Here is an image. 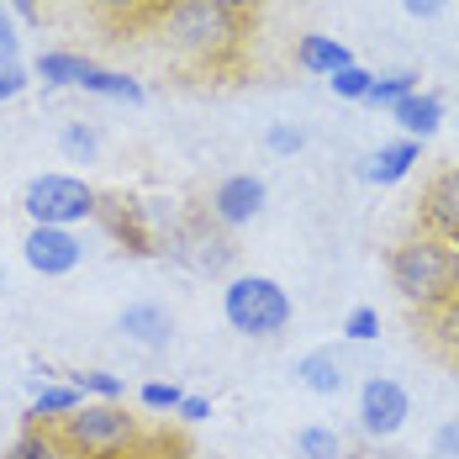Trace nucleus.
Returning <instances> with one entry per match:
<instances>
[{
    "label": "nucleus",
    "instance_id": "obj_1",
    "mask_svg": "<svg viewBox=\"0 0 459 459\" xmlns=\"http://www.w3.org/2000/svg\"><path fill=\"white\" fill-rule=\"evenodd\" d=\"M159 22H164L169 48L185 53L190 64H201V69H228V64H238L243 38H248V22L222 11V5H212V0H169L159 11Z\"/></svg>",
    "mask_w": 459,
    "mask_h": 459
},
{
    "label": "nucleus",
    "instance_id": "obj_2",
    "mask_svg": "<svg viewBox=\"0 0 459 459\" xmlns=\"http://www.w3.org/2000/svg\"><path fill=\"white\" fill-rule=\"evenodd\" d=\"M391 285L422 317L438 312V307H449L459 296V248L444 243V238H433V232L402 238L391 248Z\"/></svg>",
    "mask_w": 459,
    "mask_h": 459
},
{
    "label": "nucleus",
    "instance_id": "obj_3",
    "mask_svg": "<svg viewBox=\"0 0 459 459\" xmlns=\"http://www.w3.org/2000/svg\"><path fill=\"white\" fill-rule=\"evenodd\" d=\"M58 444L69 459H127L143 444V422L122 402H85L58 428Z\"/></svg>",
    "mask_w": 459,
    "mask_h": 459
},
{
    "label": "nucleus",
    "instance_id": "obj_4",
    "mask_svg": "<svg viewBox=\"0 0 459 459\" xmlns=\"http://www.w3.org/2000/svg\"><path fill=\"white\" fill-rule=\"evenodd\" d=\"M222 317L243 338H280L290 327V296L270 275H238L222 290Z\"/></svg>",
    "mask_w": 459,
    "mask_h": 459
},
{
    "label": "nucleus",
    "instance_id": "obj_5",
    "mask_svg": "<svg viewBox=\"0 0 459 459\" xmlns=\"http://www.w3.org/2000/svg\"><path fill=\"white\" fill-rule=\"evenodd\" d=\"M22 212L38 228H80L100 217V190L80 175H38L22 190Z\"/></svg>",
    "mask_w": 459,
    "mask_h": 459
},
{
    "label": "nucleus",
    "instance_id": "obj_6",
    "mask_svg": "<svg viewBox=\"0 0 459 459\" xmlns=\"http://www.w3.org/2000/svg\"><path fill=\"white\" fill-rule=\"evenodd\" d=\"M412 417V396L391 375H369L359 385V433L365 438H396Z\"/></svg>",
    "mask_w": 459,
    "mask_h": 459
},
{
    "label": "nucleus",
    "instance_id": "obj_7",
    "mask_svg": "<svg viewBox=\"0 0 459 459\" xmlns=\"http://www.w3.org/2000/svg\"><path fill=\"white\" fill-rule=\"evenodd\" d=\"M22 259L38 270L43 280H58V275H74L80 259H85V243L74 238V228H27L22 238Z\"/></svg>",
    "mask_w": 459,
    "mask_h": 459
},
{
    "label": "nucleus",
    "instance_id": "obj_8",
    "mask_svg": "<svg viewBox=\"0 0 459 459\" xmlns=\"http://www.w3.org/2000/svg\"><path fill=\"white\" fill-rule=\"evenodd\" d=\"M264 201H270V190H264L259 175H228V180L212 190L206 212H212L217 228H248V222L264 212Z\"/></svg>",
    "mask_w": 459,
    "mask_h": 459
},
{
    "label": "nucleus",
    "instance_id": "obj_9",
    "mask_svg": "<svg viewBox=\"0 0 459 459\" xmlns=\"http://www.w3.org/2000/svg\"><path fill=\"white\" fill-rule=\"evenodd\" d=\"M417 206H422V232H433V238H444V243L459 248V164L444 169V175H433Z\"/></svg>",
    "mask_w": 459,
    "mask_h": 459
},
{
    "label": "nucleus",
    "instance_id": "obj_10",
    "mask_svg": "<svg viewBox=\"0 0 459 459\" xmlns=\"http://www.w3.org/2000/svg\"><path fill=\"white\" fill-rule=\"evenodd\" d=\"M117 327L143 343V349H164L169 338H175V317H169V307H159V301H133V307H122V317Z\"/></svg>",
    "mask_w": 459,
    "mask_h": 459
},
{
    "label": "nucleus",
    "instance_id": "obj_11",
    "mask_svg": "<svg viewBox=\"0 0 459 459\" xmlns=\"http://www.w3.org/2000/svg\"><path fill=\"white\" fill-rule=\"evenodd\" d=\"M296 385L312 391V396H338V391L349 385L343 354H338V349H312V354H301V359H296Z\"/></svg>",
    "mask_w": 459,
    "mask_h": 459
},
{
    "label": "nucleus",
    "instance_id": "obj_12",
    "mask_svg": "<svg viewBox=\"0 0 459 459\" xmlns=\"http://www.w3.org/2000/svg\"><path fill=\"white\" fill-rule=\"evenodd\" d=\"M391 122L402 127V138H433L438 127H444V100L433 91H412L402 106H391Z\"/></svg>",
    "mask_w": 459,
    "mask_h": 459
},
{
    "label": "nucleus",
    "instance_id": "obj_13",
    "mask_svg": "<svg viewBox=\"0 0 459 459\" xmlns=\"http://www.w3.org/2000/svg\"><path fill=\"white\" fill-rule=\"evenodd\" d=\"M417 159H422V143H417V138H396V143H385L380 153H369L359 175H365L369 185H396V180H407V175H412Z\"/></svg>",
    "mask_w": 459,
    "mask_h": 459
},
{
    "label": "nucleus",
    "instance_id": "obj_14",
    "mask_svg": "<svg viewBox=\"0 0 459 459\" xmlns=\"http://www.w3.org/2000/svg\"><path fill=\"white\" fill-rule=\"evenodd\" d=\"M85 407V396L74 391V385H58V380H48L38 385V396H32V407H27V428H58L69 412H80Z\"/></svg>",
    "mask_w": 459,
    "mask_h": 459
},
{
    "label": "nucleus",
    "instance_id": "obj_15",
    "mask_svg": "<svg viewBox=\"0 0 459 459\" xmlns=\"http://www.w3.org/2000/svg\"><path fill=\"white\" fill-rule=\"evenodd\" d=\"M296 64L307 69V74H338L343 64H354V53L338 43V38H327V32H307V38H296Z\"/></svg>",
    "mask_w": 459,
    "mask_h": 459
},
{
    "label": "nucleus",
    "instance_id": "obj_16",
    "mask_svg": "<svg viewBox=\"0 0 459 459\" xmlns=\"http://www.w3.org/2000/svg\"><path fill=\"white\" fill-rule=\"evenodd\" d=\"M32 74H38L43 85H53V91H69V85H80V80L91 74V58H85V53H69V48H48V53H38Z\"/></svg>",
    "mask_w": 459,
    "mask_h": 459
},
{
    "label": "nucleus",
    "instance_id": "obj_17",
    "mask_svg": "<svg viewBox=\"0 0 459 459\" xmlns=\"http://www.w3.org/2000/svg\"><path fill=\"white\" fill-rule=\"evenodd\" d=\"M80 91L85 95H106V100H127V106H143V80H133V74H122V69H100V64H91V74L80 80Z\"/></svg>",
    "mask_w": 459,
    "mask_h": 459
},
{
    "label": "nucleus",
    "instance_id": "obj_18",
    "mask_svg": "<svg viewBox=\"0 0 459 459\" xmlns=\"http://www.w3.org/2000/svg\"><path fill=\"white\" fill-rule=\"evenodd\" d=\"M58 153H64L69 164H95V159H100V127L85 122V117L64 122V127H58Z\"/></svg>",
    "mask_w": 459,
    "mask_h": 459
},
{
    "label": "nucleus",
    "instance_id": "obj_19",
    "mask_svg": "<svg viewBox=\"0 0 459 459\" xmlns=\"http://www.w3.org/2000/svg\"><path fill=\"white\" fill-rule=\"evenodd\" d=\"M91 11H100L111 27H138V22H148V16H159L169 0H85Z\"/></svg>",
    "mask_w": 459,
    "mask_h": 459
},
{
    "label": "nucleus",
    "instance_id": "obj_20",
    "mask_svg": "<svg viewBox=\"0 0 459 459\" xmlns=\"http://www.w3.org/2000/svg\"><path fill=\"white\" fill-rule=\"evenodd\" d=\"M296 455L301 459H343V438L333 428H322V422H307V428H296Z\"/></svg>",
    "mask_w": 459,
    "mask_h": 459
},
{
    "label": "nucleus",
    "instance_id": "obj_21",
    "mask_svg": "<svg viewBox=\"0 0 459 459\" xmlns=\"http://www.w3.org/2000/svg\"><path fill=\"white\" fill-rule=\"evenodd\" d=\"M5 459H69V455H64V444H58L53 428H27V433L5 449Z\"/></svg>",
    "mask_w": 459,
    "mask_h": 459
},
{
    "label": "nucleus",
    "instance_id": "obj_22",
    "mask_svg": "<svg viewBox=\"0 0 459 459\" xmlns=\"http://www.w3.org/2000/svg\"><path fill=\"white\" fill-rule=\"evenodd\" d=\"M69 385H74L80 396H95V402H122V396H127V380L111 375V369H80Z\"/></svg>",
    "mask_w": 459,
    "mask_h": 459
},
{
    "label": "nucleus",
    "instance_id": "obj_23",
    "mask_svg": "<svg viewBox=\"0 0 459 459\" xmlns=\"http://www.w3.org/2000/svg\"><path fill=\"white\" fill-rule=\"evenodd\" d=\"M412 91H417V74H407V69H402V74H385V80L375 74V85H369L365 100L369 106H380V111H391V106H402Z\"/></svg>",
    "mask_w": 459,
    "mask_h": 459
},
{
    "label": "nucleus",
    "instance_id": "obj_24",
    "mask_svg": "<svg viewBox=\"0 0 459 459\" xmlns=\"http://www.w3.org/2000/svg\"><path fill=\"white\" fill-rule=\"evenodd\" d=\"M369 85H375V74H369L365 64H343L338 74H327V91L338 95V100H365Z\"/></svg>",
    "mask_w": 459,
    "mask_h": 459
},
{
    "label": "nucleus",
    "instance_id": "obj_25",
    "mask_svg": "<svg viewBox=\"0 0 459 459\" xmlns=\"http://www.w3.org/2000/svg\"><path fill=\"white\" fill-rule=\"evenodd\" d=\"M428 322H433V343L449 354L459 365V296L449 301V307H438V312H428Z\"/></svg>",
    "mask_w": 459,
    "mask_h": 459
},
{
    "label": "nucleus",
    "instance_id": "obj_26",
    "mask_svg": "<svg viewBox=\"0 0 459 459\" xmlns=\"http://www.w3.org/2000/svg\"><path fill=\"white\" fill-rule=\"evenodd\" d=\"M264 148H270L275 159H296V153L307 148V133H301V127H290V122H270V133H264Z\"/></svg>",
    "mask_w": 459,
    "mask_h": 459
},
{
    "label": "nucleus",
    "instance_id": "obj_27",
    "mask_svg": "<svg viewBox=\"0 0 459 459\" xmlns=\"http://www.w3.org/2000/svg\"><path fill=\"white\" fill-rule=\"evenodd\" d=\"M190 243H195V254H190L195 270H228V259H232L228 238H190Z\"/></svg>",
    "mask_w": 459,
    "mask_h": 459
},
{
    "label": "nucleus",
    "instance_id": "obj_28",
    "mask_svg": "<svg viewBox=\"0 0 459 459\" xmlns=\"http://www.w3.org/2000/svg\"><path fill=\"white\" fill-rule=\"evenodd\" d=\"M138 402L148 407V412H175V407L185 402V391L180 385H169V380H148V385L138 391Z\"/></svg>",
    "mask_w": 459,
    "mask_h": 459
},
{
    "label": "nucleus",
    "instance_id": "obj_29",
    "mask_svg": "<svg viewBox=\"0 0 459 459\" xmlns=\"http://www.w3.org/2000/svg\"><path fill=\"white\" fill-rule=\"evenodd\" d=\"M343 338H349V343H369V338H380V312H375V307H354V312L343 317Z\"/></svg>",
    "mask_w": 459,
    "mask_h": 459
},
{
    "label": "nucleus",
    "instance_id": "obj_30",
    "mask_svg": "<svg viewBox=\"0 0 459 459\" xmlns=\"http://www.w3.org/2000/svg\"><path fill=\"white\" fill-rule=\"evenodd\" d=\"M433 459H459V417H444L433 433Z\"/></svg>",
    "mask_w": 459,
    "mask_h": 459
},
{
    "label": "nucleus",
    "instance_id": "obj_31",
    "mask_svg": "<svg viewBox=\"0 0 459 459\" xmlns=\"http://www.w3.org/2000/svg\"><path fill=\"white\" fill-rule=\"evenodd\" d=\"M27 85H32V74L22 64H0V100H16Z\"/></svg>",
    "mask_w": 459,
    "mask_h": 459
},
{
    "label": "nucleus",
    "instance_id": "obj_32",
    "mask_svg": "<svg viewBox=\"0 0 459 459\" xmlns=\"http://www.w3.org/2000/svg\"><path fill=\"white\" fill-rule=\"evenodd\" d=\"M16 53H22V38H16V16L0 5V64H16Z\"/></svg>",
    "mask_w": 459,
    "mask_h": 459
},
{
    "label": "nucleus",
    "instance_id": "obj_33",
    "mask_svg": "<svg viewBox=\"0 0 459 459\" xmlns=\"http://www.w3.org/2000/svg\"><path fill=\"white\" fill-rule=\"evenodd\" d=\"M402 11H407L412 22H433V16L449 11V0H402Z\"/></svg>",
    "mask_w": 459,
    "mask_h": 459
},
{
    "label": "nucleus",
    "instance_id": "obj_34",
    "mask_svg": "<svg viewBox=\"0 0 459 459\" xmlns=\"http://www.w3.org/2000/svg\"><path fill=\"white\" fill-rule=\"evenodd\" d=\"M175 417H180V422H206V417H212V402H206V396H185L180 407H175Z\"/></svg>",
    "mask_w": 459,
    "mask_h": 459
},
{
    "label": "nucleus",
    "instance_id": "obj_35",
    "mask_svg": "<svg viewBox=\"0 0 459 459\" xmlns=\"http://www.w3.org/2000/svg\"><path fill=\"white\" fill-rule=\"evenodd\" d=\"M11 16H16V22H27V27H43V11H38V0H11Z\"/></svg>",
    "mask_w": 459,
    "mask_h": 459
},
{
    "label": "nucleus",
    "instance_id": "obj_36",
    "mask_svg": "<svg viewBox=\"0 0 459 459\" xmlns=\"http://www.w3.org/2000/svg\"><path fill=\"white\" fill-rule=\"evenodd\" d=\"M212 5H222V11H232V16H243V22H248L264 0H212Z\"/></svg>",
    "mask_w": 459,
    "mask_h": 459
},
{
    "label": "nucleus",
    "instance_id": "obj_37",
    "mask_svg": "<svg viewBox=\"0 0 459 459\" xmlns=\"http://www.w3.org/2000/svg\"><path fill=\"white\" fill-rule=\"evenodd\" d=\"M190 459H222V455H190Z\"/></svg>",
    "mask_w": 459,
    "mask_h": 459
},
{
    "label": "nucleus",
    "instance_id": "obj_38",
    "mask_svg": "<svg viewBox=\"0 0 459 459\" xmlns=\"http://www.w3.org/2000/svg\"><path fill=\"white\" fill-rule=\"evenodd\" d=\"M0 285H5V275H0Z\"/></svg>",
    "mask_w": 459,
    "mask_h": 459
}]
</instances>
